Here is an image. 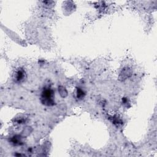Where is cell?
Segmentation results:
<instances>
[{"instance_id":"obj_1","label":"cell","mask_w":157,"mask_h":157,"mask_svg":"<svg viewBox=\"0 0 157 157\" xmlns=\"http://www.w3.org/2000/svg\"><path fill=\"white\" fill-rule=\"evenodd\" d=\"M54 91L50 88H45L41 93L40 101L41 102L47 106L53 105L55 104Z\"/></svg>"},{"instance_id":"obj_2","label":"cell","mask_w":157,"mask_h":157,"mask_svg":"<svg viewBox=\"0 0 157 157\" xmlns=\"http://www.w3.org/2000/svg\"><path fill=\"white\" fill-rule=\"evenodd\" d=\"M16 74H16V76H15V79L17 80V81L21 82L24 79L25 72L23 70L18 71Z\"/></svg>"}]
</instances>
